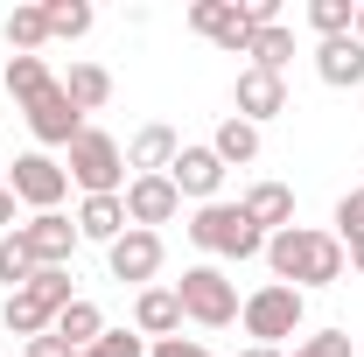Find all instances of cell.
I'll return each instance as SVG.
<instances>
[{
    "label": "cell",
    "mask_w": 364,
    "mask_h": 357,
    "mask_svg": "<svg viewBox=\"0 0 364 357\" xmlns=\"http://www.w3.org/2000/svg\"><path fill=\"white\" fill-rule=\"evenodd\" d=\"M267 267L280 287H336L343 267H350V252H343V238L336 231H309V224H287V231H273L267 238Z\"/></svg>",
    "instance_id": "6da1fadb"
},
{
    "label": "cell",
    "mask_w": 364,
    "mask_h": 357,
    "mask_svg": "<svg viewBox=\"0 0 364 357\" xmlns=\"http://www.w3.org/2000/svg\"><path fill=\"white\" fill-rule=\"evenodd\" d=\"M182 231H189V245H203L218 260H267V231L245 218L238 203H196V218Z\"/></svg>",
    "instance_id": "7a4b0ae2"
},
{
    "label": "cell",
    "mask_w": 364,
    "mask_h": 357,
    "mask_svg": "<svg viewBox=\"0 0 364 357\" xmlns=\"http://www.w3.org/2000/svg\"><path fill=\"white\" fill-rule=\"evenodd\" d=\"M63 154H70V161H63V176L77 182L85 196H119V189H127V147L105 134V127H85Z\"/></svg>",
    "instance_id": "3957f363"
},
{
    "label": "cell",
    "mask_w": 364,
    "mask_h": 357,
    "mask_svg": "<svg viewBox=\"0 0 364 357\" xmlns=\"http://www.w3.org/2000/svg\"><path fill=\"white\" fill-rule=\"evenodd\" d=\"M301 315H309V294H301V287H280V280L252 287V294L238 302L245 336H252V343H273V351H280V336H294V329H301Z\"/></svg>",
    "instance_id": "277c9868"
},
{
    "label": "cell",
    "mask_w": 364,
    "mask_h": 357,
    "mask_svg": "<svg viewBox=\"0 0 364 357\" xmlns=\"http://www.w3.org/2000/svg\"><path fill=\"white\" fill-rule=\"evenodd\" d=\"M176 302L189 322H203V329H225V322H238V287H231L218 267H189L176 280Z\"/></svg>",
    "instance_id": "5b68a950"
},
{
    "label": "cell",
    "mask_w": 364,
    "mask_h": 357,
    "mask_svg": "<svg viewBox=\"0 0 364 357\" xmlns=\"http://www.w3.org/2000/svg\"><path fill=\"white\" fill-rule=\"evenodd\" d=\"M161 260H168V245H161V231H119L112 245H105V267H112V280H134V287H147L154 273H161Z\"/></svg>",
    "instance_id": "8992f818"
},
{
    "label": "cell",
    "mask_w": 364,
    "mask_h": 357,
    "mask_svg": "<svg viewBox=\"0 0 364 357\" xmlns=\"http://www.w3.org/2000/svg\"><path fill=\"white\" fill-rule=\"evenodd\" d=\"M7 189H14V203H28V211H56L63 189H70V176H63V161H49V154H21V161L7 169Z\"/></svg>",
    "instance_id": "52a82bcc"
},
{
    "label": "cell",
    "mask_w": 364,
    "mask_h": 357,
    "mask_svg": "<svg viewBox=\"0 0 364 357\" xmlns=\"http://www.w3.org/2000/svg\"><path fill=\"white\" fill-rule=\"evenodd\" d=\"M14 231L36 252V267H70V252H77V218H63V211H36L28 224H14Z\"/></svg>",
    "instance_id": "ba28073f"
},
{
    "label": "cell",
    "mask_w": 364,
    "mask_h": 357,
    "mask_svg": "<svg viewBox=\"0 0 364 357\" xmlns=\"http://www.w3.org/2000/svg\"><path fill=\"white\" fill-rule=\"evenodd\" d=\"M231 105H238V119H252V127H267L287 112V78H273V70H238V91H231Z\"/></svg>",
    "instance_id": "9c48e42d"
},
{
    "label": "cell",
    "mask_w": 364,
    "mask_h": 357,
    "mask_svg": "<svg viewBox=\"0 0 364 357\" xmlns=\"http://www.w3.org/2000/svg\"><path fill=\"white\" fill-rule=\"evenodd\" d=\"M28 134L43 140V147H70V140L85 134V112L63 98V85H49L36 105H28Z\"/></svg>",
    "instance_id": "30bf717a"
},
{
    "label": "cell",
    "mask_w": 364,
    "mask_h": 357,
    "mask_svg": "<svg viewBox=\"0 0 364 357\" xmlns=\"http://www.w3.org/2000/svg\"><path fill=\"white\" fill-rule=\"evenodd\" d=\"M119 196H127V224H140V231H154V224H168L182 211V196H176L168 176H134Z\"/></svg>",
    "instance_id": "8fae6325"
},
{
    "label": "cell",
    "mask_w": 364,
    "mask_h": 357,
    "mask_svg": "<svg viewBox=\"0 0 364 357\" xmlns=\"http://www.w3.org/2000/svg\"><path fill=\"white\" fill-rule=\"evenodd\" d=\"M168 182H176V196L218 203V189H225V161H218L210 147H182V154H176V169H168Z\"/></svg>",
    "instance_id": "7c38bea8"
},
{
    "label": "cell",
    "mask_w": 364,
    "mask_h": 357,
    "mask_svg": "<svg viewBox=\"0 0 364 357\" xmlns=\"http://www.w3.org/2000/svg\"><path fill=\"white\" fill-rule=\"evenodd\" d=\"M176 154H182V134H176V127H161V119L140 127V134L127 140V169H134V176H168Z\"/></svg>",
    "instance_id": "4fadbf2b"
},
{
    "label": "cell",
    "mask_w": 364,
    "mask_h": 357,
    "mask_svg": "<svg viewBox=\"0 0 364 357\" xmlns=\"http://www.w3.org/2000/svg\"><path fill=\"white\" fill-rule=\"evenodd\" d=\"M316 78L329 91L364 85V43H358V36H329V43H316Z\"/></svg>",
    "instance_id": "5bb4252c"
},
{
    "label": "cell",
    "mask_w": 364,
    "mask_h": 357,
    "mask_svg": "<svg viewBox=\"0 0 364 357\" xmlns=\"http://www.w3.org/2000/svg\"><path fill=\"white\" fill-rule=\"evenodd\" d=\"M238 211L273 238V231H287V224H294V189H287V182H252V189L238 196Z\"/></svg>",
    "instance_id": "9a60e30c"
},
{
    "label": "cell",
    "mask_w": 364,
    "mask_h": 357,
    "mask_svg": "<svg viewBox=\"0 0 364 357\" xmlns=\"http://www.w3.org/2000/svg\"><path fill=\"white\" fill-rule=\"evenodd\" d=\"M134 329L140 336H182V302H176V287H140V302H134Z\"/></svg>",
    "instance_id": "2e32d148"
},
{
    "label": "cell",
    "mask_w": 364,
    "mask_h": 357,
    "mask_svg": "<svg viewBox=\"0 0 364 357\" xmlns=\"http://www.w3.org/2000/svg\"><path fill=\"white\" fill-rule=\"evenodd\" d=\"M119 231H134V224H127V196H85V203H77V238L112 245Z\"/></svg>",
    "instance_id": "e0dca14e"
},
{
    "label": "cell",
    "mask_w": 364,
    "mask_h": 357,
    "mask_svg": "<svg viewBox=\"0 0 364 357\" xmlns=\"http://www.w3.org/2000/svg\"><path fill=\"white\" fill-rule=\"evenodd\" d=\"M210 154H218V161H225V169H245V161H259V127H252V119H238V112H231L225 127H218V134H210Z\"/></svg>",
    "instance_id": "ac0fdd59"
},
{
    "label": "cell",
    "mask_w": 364,
    "mask_h": 357,
    "mask_svg": "<svg viewBox=\"0 0 364 357\" xmlns=\"http://www.w3.org/2000/svg\"><path fill=\"white\" fill-rule=\"evenodd\" d=\"M56 336H63V351H91L98 336H105V315H98V302H70V309L56 315Z\"/></svg>",
    "instance_id": "d6986e66"
},
{
    "label": "cell",
    "mask_w": 364,
    "mask_h": 357,
    "mask_svg": "<svg viewBox=\"0 0 364 357\" xmlns=\"http://www.w3.org/2000/svg\"><path fill=\"white\" fill-rule=\"evenodd\" d=\"M56 85H63V98H70V105H77V112H98V105H105V98H112V78H105V70H98V63H70V70H63V78H56Z\"/></svg>",
    "instance_id": "ffe728a7"
},
{
    "label": "cell",
    "mask_w": 364,
    "mask_h": 357,
    "mask_svg": "<svg viewBox=\"0 0 364 357\" xmlns=\"http://www.w3.org/2000/svg\"><path fill=\"white\" fill-rule=\"evenodd\" d=\"M49 85H56V78H49V63H43V56H7V98H14L21 112H28V105H36Z\"/></svg>",
    "instance_id": "44dd1931"
},
{
    "label": "cell",
    "mask_w": 364,
    "mask_h": 357,
    "mask_svg": "<svg viewBox=\"0 0 364 357\" xmlns=\"http://www.w3.org/2000/svg\"><path fill=\"white\" fill-rule=\"evenodd\" d=\"M7 329H14V336H28V343H36V336H49V329H56V315L43 309V302H36V294H28V287H21V294H7Z\"/></svg>",
    "instance_id": "7402d4cb"
},
{
    "label": "cell",
    "mask_w": 364,
    "mask_h": 357,
    "mask_svg": "<svg viewBox=\"0 0 364 357\" xmlns=\"http://www.w3.org/2000/svg\"><path fill=\"white\" fill-rule=\"evenodd\" d=\"M43 43H49V14L43 7H14V14H7V49H14V56H36Z\"/></svg>",
    "instance_id": "603a6c76"
},
{
    "label": "cell",
    "mask_w": 364,
    "mask_h": 357,
    "mask_svg": "<svg viewBox=\"0 0 364 357\" xmlns=\"http://www.w3.org/2000/svg\"><path fill=\"white\" fill-rule=\"evenodd\" d=\"M245 56H252V70H273V78H280V70H287V56H294V28H287V21H280V28H259Z\"/></svg>",
    "instance_id": "cb8c5ba5"
},
{
    "label": "cell",
    "mask_w": 364,
    "mask_h": 357,
    "mask_svg": "<svg viewBox=\"0 0 364 357\" xmlns=\"http://www.w3.org/2000/svg\"><path fill=\"white\" fill-rule=\"evenodd\" d=\"M28 280H36V252L21 245V231H7V238H0V287H7V294H21Z\"/></svg>",
    "instance_id": "d4e9b609"
},
{
    "label": "cell",
    "mask_w": 364,
    "mask_h": 357,
    "mask_svg": "<svg viewBox=\"0 0 364 357\" xmlns=\"http://www.w3.org/2000/svg\"><path fill=\"white\" fill-rule=\"evenodd\" d=\"M43 14H49V36H56V43H77V36H91V21H98L91 0H49Z\"/></svg>",
    "instance_id": "484cf974"
},
{
    "label": "cell",
    "mask_w": 364,
    "mask_h": 357,
    "mask_svg": "<svg viewBox=\"0 0 364 357\" xmlns=\"http://www.w3.org/2000/svg\"><path fill=\"white\" fill-rule=\"evenodd\" d=\"M28 294L43 302L49 315H63L70 302H77V287H70V267H36V280H28Z\"/></svg>",
    "instance_id": "4316f807"
},
{
    "label": "cell",
    "mask_w": 364,
    "mask_h": 357,
    "mask_svg": "<svg viewBox=\"0 0 364 357\" xmlns=\"http://www.w3.org/2000/svg\"><path fill=\"white\" fill-rule=\"evenodd\" d=\"M350 21H358V0H309V28L322 43L329 36H350Z\"/></svg>",
    "instance_id": "83f0119b"
},
{
    "label": "cell",
    "mask_w": 364,
    "mask_h": 357,
    "mask_svg": "<svg viewBox=\"0 0 364 357\" xmlns=\"http://www.w3.org/2000/svg\"><path fill=\"white\" fill-rule=\"evenodd\" d=\"M294 357H358V336L350 329H316V336H301Z\"/></svg>",
    "instance_id": "f1b7e54d"
},
{
    "label": "cell",
    "mask_w": 364,
    "mask_h": 357,
    "mask_svg": "<svg viewBox=\"0 0 364 357\" xmlns=\"http://www.w3.org/2000/svg\"><path fill=\"white\" fill-rule=\"evenodd\" d=\"M336 238H343V245H358V238H364V189H350V196L336 203Z\"/></svg>",
    "instance_id": "f546056e"
},
{
    "label": "cell",
    "mask_w": 364,
    "mask_h": 357,
    "mask_svg": "<svg viewBox=\"0 0 364 357\" xmlns=\"http://www.w3.org/2000/svg\"><path fill=\"white\" fill-rule=\"evenodd\" d=\"M91 357H147V343H140V329H105L91 343Z\"/></svg>",
    "instance_id": "4dcf8cb0"
},
{
    "label": "cell",
    "mask_w": 364,
    "mask_h": 357,
    "mask_svg": "<svg viewBox=\"0 0 364 357\" xmlns=\"http://www.w3.org/2000/svg\"><path fill=\"white\" fill-rule=\"evenodd\" d=\"M231 7H238V0H196V7H189V28H196V36H218L231 21Z\"/></svg>",
    "instance_id": "1f68e13d"
},
{
    "label": "cell",
    "mask_w": 364,
    "mask_h": 357,
    "mask_svg": "<svg viewBox=\"0 0 364 357\" xmlns=\"http://www.w3.org/2000/svg\"><path fill=\"white\" fill-rule=\"evenodd\" d=\"M147 357H210V351H203V343H189V336H161Z\"/></svg>",
    "instance_id": "d6a6232c"
},
{
    "label": "cell",
    "mask_w": 364,
    "mask_h": 357,
    "mask_svg": "<svg viewBox=\"0 0 364 357\" xmlns=\"http://www.w3.org/2000/svg\"><path fill=\"white\" fill-rule=\"evenodd\" d=\"M21 357H77V351H63V336L49 329V336H36V343H28V351H21Z\"/></svg>",
    "instance_id": "836d02e7"
},
{
    "label": "cell",
    "mask_w": 364,
    "mask_h": 357,
    "mask_svg": "<svg viewBox=\"0 0 364 357\" xmlns=\"http://www.w3.org/2000/svg\"><path fill=\"white\" fill-rule=\"evenodd\" d=\"M7 224H14V189L0 182V231H7Z\"/></svg>",
    "instance_id": "e575fe53"
},
{
    "label": "cell",
    "mask_w": 364,
    "mask_h": 357,
    "mask_svg": "<svg viewBox=\"0 0 364 357\" xmlns=\"http://www.w3.org/2000/svg\"><path fill=\"white\" fill-rule=\"evenodd\" d=\"M343 252H350V273L364 280V238H358V245H343Z\"/></svg>",
    "instance_id": "d590c367"
},
{
    "label": "cell",
    "mask_w": 364,
    "mask_h": 357,
    "mask_svg": "<svg viewBox=\"0 0 364 357\" xmlns=\"http://www.w3.org/2000/svg\"><path fill=\"white\" fill-rule=\"evenodd\" d=\"M238 357H280V351H273V343H245Z\"/></svg>",
    "instance_id": "8d00e7d4"
},
{
    "label": "cell",
    "mask_w": 364,
    "mask_h": 357,
    "mask_svg": "<svg viewBox=\"0 0 364 357\" xmlns=\"http://www.w3.org/2000/svg\"><path fill=\"white\" fill-rule=\"evenodd\" d=\"M350 36H358V43H364V0H358V21H350Z\"/></svg>",
    "instance_id": "74e56055"
},
{
    "label": "cell",
    "mask_w": 364,
    "mask_h": 357,
    "mask_svg": "<svg viewBox=\"0 0 364 357\" xmlns=\"http://www.w3.org/2000/svg\"><path fill=\"white\" fill-rule=\"evenodd\" d=\"M77 357H91V351H77Z\"/></svg>",
    "instance_id": "f35d334b"
}]
</instances>
